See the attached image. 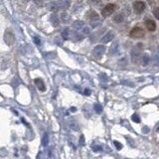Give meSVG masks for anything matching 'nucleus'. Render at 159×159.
I'll list each match as a JSON object with an SVG mask.
<instances>
[{
    "mask_svg": "<svg viewBox=\"0 0 159 159\" xmlns=\"http://www.w3.org/2000/svg\"><path fill=\"white\" fill-rule=\"evenodd\" d=\"M117 4H114V3H109V4H106L105 7H103V9L102 10V15L103 17H108L111 16L112 13L114 12L115 10H117Z\"/></svg>",
    "mask_w": 159,
    "mask_h": 159,
    "instance_id": "obj_1",
    "label": "nucleus"
},
{
    "mask_svg": "<svg viewBox=\"0 0 159 159\" xmlns=\"http://www.w3.org/2000/svg\"><path fill=\"white\" fill-rule=\"evenodd\" d=\"M4 41L8 46H11V45L14 44V42H15V35H14L12 30L7 29V30L5 31V33H4Z\"/></svg>",
    "mask_w": 159,
    "mask_h": 159,
    "instance_id": "obj_2",
    "label": "nucleus"
},
{
    "mask_svg": "<svg viewBox=\"0 0 159 159\" xmlns=\"http://www.w3.org/2000/svg\"><path fill=\"white\" fill-rule=\"evenodd\" d=\"M129 35H130L131 38H135V39L142 38V37L144 36V30L141 27H134L130 31Z\"/></svg>",
    "mask_w": 159,
    "mask_h": 159,
    "instance_id": "obj_3",
    "label": "nucleus"
},
{
    "mask_svg": "<svg viewBox=\"0 0 159 159\" xmlns=\"http://www.w3.org/2000/svg\"><path fill=\"white\" fill-rule=\"evenodd\" d=\"M106 52V47L103 45H97L94 50H92V56L97 59H100Z\"/></svg>",
    "mask_w": 159,
    "mask_h": 159,
    "instance_id": "obj_4",
    "label": "nucleus"
},
{
    "mask_svg": "<svg viewBox=\"0 0 159 159\" xmlns=\"http://www.w3.org/2000/svg\"><path fill=\"white\" fill-rule=\"evenodd\" d=\"M133 10L135 11V13L141 14L145 10V3L143 1H135L133 2Z\"/></svg>",
    "mask_w": 159,
    "mask_h": 159,
    "instance_id": "obj_5",
    "label": "nucleus"
},
{
    "mask_svg": "<svg viewBox=\"0 0 159 159\" xmlns=\"http://www.w3.org/2000/svg\"><path fill=\"white\" fill-rule=\"evenodd\" d=\"M55 3H56L58 10H60V9L66 10V9H68L71 5L70 0H59V1H55Z\"/></svg>",
    "mask_w": 159,
    "mask_h": 159,
    "instance_id": "obj_6",
    "label": "nucleus"
},
{
    "mask_svg": "<svg viewBox=\"0 0 159 159\" xmlns=\"http://www.w3.org/2000/svg\"><path fill=\"white\" fill-rule=\"evenodd\" d=\"M86 17L88 18L89 20H91V21H95V20H99L100 19V16L99 14H97L95 11L94 10H89L88 13L86 14Z\"/></svg>",
    "mask_w": 159,
    "mask_h": 159,
    "instance_id": "obj_7",
    "label": "nucleus"
},
{
    "mask_svg": "<svg viewBox=\"0 0 159 159\" xmlns=\"http://www.w3.org/2000/svg\"><path fill=\"white\" fill-rule=\"evenodd\" d=\"M145 26H146V28L148 29L149 31H155L156 30V23L155 21H153V20L151 19H147L146 21H145Z\"/></svg>",
    "mask_w": 159,
    "mask_h": 159,
    "instance_id": "obj_8",
    "label": "nucleus"
},
{
    "mask_svg": "<svg viewBox=\"0 0 159 159\" xmlns=\"http://www.w3.org/2000/svg\"><path fill=\"white\" fill-rule=\"evenodd\" d=\"M114 38V33L112 31H109L106 35H105L103 37L102 42L103 43H108V42H111Z\"/></svg>",
    "mask_w": 159,
    "mask_h": 159,
    "instance_id": "obj_9",
    "label": "nucleus"
},
{
    "mask_svg": "<svg viewBox=\"0 0 159 159\" xmlns=\"http://www.w3.org/2000/svg\"><path fill=\"white\" fill-rule=\"evenodd\" d=\"M35 84H36L37 88L39 89L40 92H45L46 86H45L44 82H43V80H41V79H36V80H35Z\"/></svg>",
    "mask_w": 159,
    "mask_h": 159,
    "instance_id": "obj_10",
    "label": "nucleus"
},
{
    "mask_svg": "<svg viewBox=\"0 0 159 159\" xmlns=\"http://www.w3.org/2000/svg\"><path fill=\"white\" fill-rule=\"evenodd\" d=\"M50 21L52 22V24H53V26H55V27H58L60 24V19L58 18V16L55 15V14H53V15L51 16Z\"/></svg>",
    "mask_w": 159,
    "mask_h": 159,
    "instance_id": "obj_11",
    "label": "nucleus"
},
{
    "mask_svg": "<svg viewBox=\"0 0 159 159\" xmlns=\"http://www.w3.org/2000/svg\"><path fill=\"white\" fill-rule=\"evenodd\" d=\"M48 143H49V136H48L47 132H45L42 137V145L46 147V146H48Z\"/></svg>",
    "mask_w": 159,
    "mask_h": 159,
    "instance_id": "obj_12",
    "label": "nucleus"
},
{
    "mask_svg": "<svg viewBox=\"0 0 159 159\" xmlns=\"http://www.w3.org/2000/svg\"><path fill=\"white\" fill-rule=\"evenodd\" d=\"M73 27L76 29V30H80L84 27V21H75L73 24Z\"/></svg>",
    "mask_w": 159,
    "mask_h": 159,
    "instance_id": "obj_13",
    "label": "nucleus"
},
{
    "mask_svg": "<svg viewBox=\"0 0 159 159\" xmlns=\"http://www.w3.org/2000/svg\"><path fill=\"white\" fill-rule=\"evenodd\" d=\"M61 19H62V21L64 23H69V22H70V20H71L70 16H69V14L65 13V12L61 14Z\"/></svg>",
    "mask_w": 159,
    "mask_h": 159,
    "instance_id": "obj_14",
    "label": "nucleus"
},
{
    "mask_svg": "<svg viewBox=\"0 0 159 159\" xmlns=\"http://www.w3.org/2000/svg\"><path fill=\"white\" fill-rule=\"evenodd\" d=\"M62 37L64 38V40H69V38H70V30H69V28H66L65 30L63 31Z\"/></svg>",
    "mask_w": 159,
    "mask_h": 159,
    "instance_id": "obj_15",
    "label": "nucleus"
},
{
    "mask_svg": "<svg viewBox=\"0 0 159 159\" xmlns=\"http://www.w3.org/2000/svg\"><path fill=\"white\" fill-rule=\"evenodd\" d=\"M117 50H118V44H117V42H114V45H112L111 47V50H109V53H111V55H114V54L117 53Z\"/></svg>",
    "mask_w": 159,
    "mask_h": 159,
    "instance_id": "obj_16",
    "label": "nucleus"
},
{
    "mask_svg": "<svg viewBox=\"0 0 159 159\" xmlns=\"http://www.w3.org/2000/svg\"><path fill=\"white\" fill-rule=\"evenodd\" d=\"M123 15L122 14H117L114 17V22H117V23H121L123 21Z\"/></svg>",
    "mask_w": 159,
    "mask_h": 159,
    "instance_id": "obj_17",
    "label": "nucleus"
},
{
    "mask_svg": "<svg viewBox=\"0 0 159 159\" xmlns=\"http://www.w3.org/2000/svg\"><path fill=\"white\" fill-rule=\"evenodd\" d=\"M149 63V56L147 54L142 56V66H147Z\"/></svg>",
    "mask_w": 159,
    "mask_h": 159,
    "instance_id": "obj_18",
    "label": "nucleus"
},
{
    "mask_svg": "<svg viewBox=\"0 0 159 159\" xmlns=\"http://www.w3.org/2000/svg\"><path fill=\"white\" fill-rule=\"evenodd\" d=\"M132 62L133 63H138V60H139V53H134V51L132 52Z\"/></svg>",
    "mask_w": 159,
    "mask_h": 159,
    "instance_id": "obj_19",
    "label": "nucleus"
},
{
    "mask_svg": "<svg viewBox=\"0 0 159 159\" xmlns=\"http://www.w3.org/2000/svg\"><path fill=\"white\" fill-rule=\"evenodd\" d=\"M95 111L97 114H102V111H103V106L99 105V103H95Z\"/></svg>",
    "mask_w": 159,
    "mask_h": 159,
    "instance_id": "obj_20",
    "label": "nucleus"
},
{
    "mask_svg": "<svg viewBox=\"0 0 159 159\" xmlns=\"http://www.w3.org/2000/svg\"><path fill=\"white\" fill-rule=\"evenodd\" d=\"M131 118H132V120H133L134 122H136V123H139L140 122V118H139V117H138L137 114H133Z\"/></svg>",
    "mask_w": 159,
    "mask_h": 159,
    "instance_id": "obj_21",
    "label": "nucleus"
},
{
    "mask_svg": "<svg viewBox=\"0 0 159 159\" xmlns=\"http://www.w3.org/2000/svg\"><path fill=\"white\" fill-rule=\"evenodd\" d=\"M82 32H83V35H88V34H89V32H91V28H89V27H85L83 29Z\"/></svg>",
    "mask_w": 159,
    "mask_h": 159,
    "instance_id": "obj_22",
    "label": "nucleus"
},
{
    "mask_svg": "<svg viewBox=\"0 0 159 159\" xmlns=\"http://www.w3.org/2000/svg\"><path fill=\"white\" fill-rule=\"evenodd\" d=\"M153 13H154V16L156 19H159V8L158 7H155L154 8V11H153Z\"/></svg>",
    "mask_w": 159,
    "mask_h": 159,
    "instance_id": "obj_23",
    "label": "nucleus"
},
{
    "mask_svg": "<svg viewBox=\"0 0 159 159\" xmlns=\"http://www.w3.org/2000/svg\"><path fill=\"white\" fill-rule=\"evenodd\" d=\"M114 146L117 147V150H119V149L122 148V145H121V144H120V142H118V141H117V140L114 141Z\"/></svg>",
    "mask_w": 159,
    "mask_h": 159,
    "instance_id": "obj_24",
    "label": "nucleus"
},
{
    "mask_svg": "<svg viewBox=\"0 0 159 159\" xmlns=\"http://www.w3.org/2000/svg\"><path fill=\"white\" fill-rule=\"evenodd\" d=\"M34 43H35L36 45H41V39L39 38V37H37V36H35L34 37Z\"/></svg>",
    "mask_w": 159,
    "mask_h": 159,
    "instance_id": "obj_25",
    "label": "nucleus"
},
{
    "mask_svg": "<svg viewBox=\"0 0 159 159\" xmlns=\"http://www.w3.org/2000/svg\"><path fill=\"white\" fill-rule=\"evenodd\" d=\"M92 149L95 150V151H97V152H99V151H102V146H100V145H92Z\"/></svg>",
    "mask_w": 159,
    "mask_h": 159,
    "instance_id": "obj_26",
    "label": "nucleus"
},
{
    "mask_svg": "<svg viewBox=\"0 0 159 159\" xmlns=\"http://www.w3.org/2000/svg\"><path fill=\"white\" fill-rule=\"evenodd\" d=\"M80 145L81 146L85 145V136H84V134H82L80 136Z\"/></svg>",
    "mask_w": 159,
    "mask_h": 159,
    "instance_id": "obj_27",
    "label": "nucleus"
},
{
    "mask_svg": "<svg viewBox=\"0 0 159 159\" xmlns=\"http://www.w3.org/2000/svg\"><path fill=\"white\" fill-rule=\"evenodd\" d=\"M91 89H85V95H91Z\"/></svg>",
    "mask_w": 159,
    "mask_h": 159,
    "instance_id": "obj_28",
    "label": "nucleus"
},
{
    "mask_svg": "<svg viewBox=\"0 0 159 159\" xmlns=\"http://www.w3.org/2000/svg\"><path fill=\"white\" fill-rule=\"evenodd\" d=\"M34 1L36 2V4H38V5H42L43 0H34Z\"/></svg>",
    "mask_w": 159,
    "mask_h": 159,
    "instance_id": "obj_29",
    "label": "nucleus"
},
{
    "mask_svg": "<svg viewBox=\"0 0 159 159\" xmlns=\"http://www.w3.org/2000/svg\"><path fill=\"white\" fill-rule=\"evenodd\" d=\"M142 131H143V132H148V131H149V128H148V127H146V126L143 127Z\"/></svg>",
    "mask_w": 159,
    "mask_h": 159,
    "instance_id": "obj_30",
    "label": "nucleus"
}]
</instances>
